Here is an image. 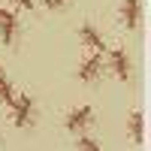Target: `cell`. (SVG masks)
Listing matches in <instances>:
<instances>
[{
    "label": "cell",
    "instance_id": "1",
    "mask_svg": "<svg viewBox=\"0 0 151 151\" xmlns=\"http://www.w3.org/2000/svg\"><path fill=\"white\" fill-rule=\"evenodd\" d=\"M9 106H12V118H15V127H30V124L36 121V118H33V115H36V106H33L30 94L15 97Z\"/></svg>",
    "mask_w": 151,
    "mask_h": 151
},
{
    "label": "cell",
    "instance_id": "6",
    "mask_svg": "<svg viewBox=\"0 0 151 151\" xmlns=\"http://www.w3.org/2000/svg\"><path fill=\"white\" fill-rule=\"evenodd\" d=\"M109 60H112V70H115V76H118L121 82H127V79H130V58H127V52H124V48H112Z\"/></svg>",
    "mask_w": 151,
    "mask_h": 151
},
{
    "label": "cell",
    "instance_id": "9",
    "mask_svg": "<svg viewBox=\"0 0 151 151\" xmlns=\"http://www.w3.org/2000/svg\"><path fill=\"white\" fill-rule=\"evenodd\" d=\"M130 133H133V142H142V139H145V133H142V115H133Z\"/></svg>",
    "mask_w": 151,
    "mask_h": 151
},
{
    "label": "cell",
    "instance_id": "3",
    "mask_svg": "<svg viewBox=\"0 0 151 151\" xmlns=\"http://www.w3.org/2000/svg\"><path fill=\"white\" fill-rule=\"evenodd\" d=\"M100 73H103V58L94 52V55H91V58H88L85 64L79 67V79L91 85V82H97V79H100Z\"/></svg>",
    "mask_w": 151,
    "mask_h": 151
},
{
    "label": "cell",
    "instance_id": "7",
    "mask_svg": "<svg viewBox=\"0 0 151 151\" xmlns=\"http://www.w3.org/2000/svg\"><path fill=\"white\" fill-rule=\"evenodd\" d=\"M79 40L91 48V52H103V48H106L103 36H100V30L94 27V24H82V27H79Z\"/></svg>",
    "mask_w": 151,
    "mask_h": 151
},
{
    "label": "cell",
    "instance_id": "10",
    "mask_svg": "<svg viewBox=\"0 0 151 151\" xmlns=\"http://www.w3.org/2000/svg\"><path fill=\"white\" fill-rule=\"evenodd\" d=\"M76 148H85V151H100V142L91 139V136H82L79 142H76Z\"/></svg>",
    "mask_w": 151,
    "mask_h": 151
},
{
    "label": "cell",
    "instance_id": "4",
    "mask_svg": "<svg viewBox=\"0 0 151 151\" xmlns=\"http://www.w3.org/2000/svg\"><path fill=\"white\" fill-rule=\"evenodd\" d=\"M121 21L127 24V27H139V21H142V0H124Z\"/></svg>",
    "mask_w": 151,
    "mask_h": 151
},
{
    "label": "cell",
    "instance_id": "13",
    "mask_svg": "<svg viewBox=\"0 0 151 151\" xmlns=\"http://www.w3.org/2000/svg\"><path fill=\"white\" fill-rule=\"evenodd\" d=\"M0 12H3V9H0Z\"/></svg>",
    "mask_w": 151,
    "mask_h": 151
},
{
    "label": "cell",
    "instance_id": "5",
    "mask_svg": "<svg viewBox=\"0 0 151 151\" xmlns=\"http://www.w3.org/2000/svg\"><path fill=\"white\" fill-rule=\"evenodd\" d=\"M15 33H18V18L12 12H0V40H3V45L15 42Z\"/></svg>",
    "mask_w": 151,
    "mask_h": 151
},
{
    "label": "cell",
    "instance_id": "8",
    "mask_svg": "<svg viewBox=\"0 0 151 151\" xmlns=\"http://www.w3.org/2000/svg\"><path fill=\"white\" fill-rule=\"evenodd\" d=\"M12 100H15V88L6 76H0V103H12Z\"/></svg>",
    "mask_w": 151,
    "mask_h": 151
},
{
    "label": "cell",
    "instance_id": "2",
    "mask_svg": "<svg viewBox=\"0 0 151 151\" xmlns=\"http://www.w3.org/2000/svg\"><path fill=\"white\" fill-rule=\"evenodd\" d=\"M94 121V109L91 106H79V109H70L67 112V130H73V133H79V130H85L88 124Z\"/></svg>",
    "mask_w": 151,
    "mask_h": 151
},
{
    "label": "cell",
    "instance_id": "11",
    "mask_svg": "<svg viewBox=\"0 0 151 151\" xmlns=\"http://www.w3.org/2000/svg\"><path fill=\"white\" fill-rule=\"evenodd\" d=\"M67 3H70V0H45V6H48V9H64Z\"/></svg>",
    "mask_w": 151,
    "mask_h": 151
},
{
    "label": "cell",
    "instance_id": "12",
    "mask_svg": "<svg viewBox=\"0 0 151 151\" xmlns=\"http://www.w3.org/2000/svg\"><path fill=\"white\" fill-rule=\"evenodd\" d=\"M15 3H18L21 9H33V0H15Z\"/></svg>",
    "mask_w": 151,
    "mask_h": 151
}]
</instances>
